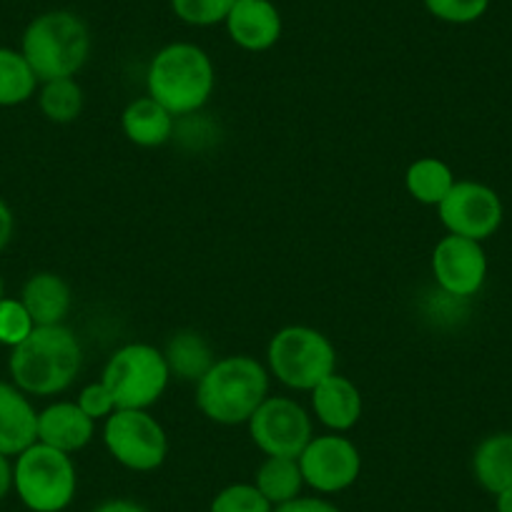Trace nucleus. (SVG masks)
Instances as JSON below:
<instances>
[{
	"instance_id": "nucleus-1",
	"label": "nucleus",
	"mask_w": 512,
	"mask_h": 512,
	"mask_svg": "<svg viewBox=\"0 0 512 512\" xmlns=\"http://www.w3.org/2000/svg\"><path fill=\"white\" fill-rule=\"evenodd\" d=\"M83 349L76 332L66 324L36 327L26 342L11 349L8 374L28 397H56L76 382Z\"/></svg>"
},
{
	"instance_id": "nucleus-2",
	"label": "nucleus",
	"mask_w": 512,
	"mask_h": 512,
	"mask_svg": "<svg viewBox=\"0 0 512 512\" xmlns=\"http://www.w3.org/2000/svg\"><path fill=\"white\" fill-rule=\"evenodd\" d=\"M269 379L272 374L256 357H221L196 382V407L216 425H246L269 397Z\"/></svg>"
},
{
	"instance_id": "nucleus-3",
	"label": "nucleus",
	"mask_w": 512,
	"mask_h": 512,
	"mask_svg": "<svg viewBox=\"0 0 512 512\" xmlns=\"http://www.w3.org/2000/svg\"><path fill=\"white\" fill-rule=\"evenodd\" d=\"M216 71L211 56L196 43L176 41L154 53L146 71V91L169 113L191 116L211 101Z\"/></svg>"
},
{
	"instance_id": "nucleus-4",
	"label": "nucleus",
	"mask_w": 512,
	"mask_h": 512,
	"mask_svg": "<svg viewBox=\"0 0 512 512\" xmlns=\"http://www.w3.org/2000/svg\"><path fill=\"white\" fill-rule=\"evenodd\" d=\"M21 53L41 83L76 78L91 56V31L73 11H46L23 31Z\"/></svg>"
},
{
	"instance_id": "nucleus-5",
	"label": "nucleus",
	"mask_w": 512,
	"mask_h": 512,
	"mask_svg": "<svg viewBox=\"0 0 512 512\" xmlns=\"http://www.w3.org/2000/svg\"><path fill=\"white\" fill-rule=\"evenodd\" d=\"M13 492L31 512H63L78 492L73 455L36 442L13 457Z\"/></svg>"
},
{
	"instance_id": "nucleus-6",
	"label": "nucleus",
	"mask_w": 512,
	"mask_h": 512,
	"mask_svg": "<svg viewBox=\"0 0 512 512\" xmlns=\"http://www.w3.org/2000/svg\"><path fill=\"white\" fill-rule=\"evenodd\" d=\"M267 369L289 390L312 392L322 379L337 372V349L319 329L289 324L269 339Z\"/></svg>"
},
{
	"instance_id": "nucleus-7",
	"label": "nucleus",
	"mask_w": 512,
	"mask_h": 512,
	"mask_svg": "<svg viewBox=\"0 0 512 512\" xmlns=\"http://www.w3.org/2000/svg\"><path fill=\"white\" fill-rule=\"evenodd\" d=\"M101 382L111 390L116 410H149L164 397L171 369L159 347L131 342L108 357Z\"/></svg>"
},
{
	"instance_id": "nucleus-8",
	"label": "nucleus",
	"mask_w": 512,
	"mask_h": 512,
	"mask_svg": "<svg viewBox=\"0 0 512 512\" xmlns=\"http://www.w3.org/2000/svg\"><path fill=\"white\" fill-rule=\"evenodd\" d=\"M108 455L131 472H154L169 457V435L149 410H116L103 420Z\"/></svg>"
},
{
	"instance_id": "nucleus-9",
	"label": "nucleus",
	"mask_w": 512,
	"mask_h": 512,
	"mask_svg": "<svg viewBox=\"0 0 512 512\" xmlns=\"http://www.w3.org/2000/svg\"><path fill=\"white\" fill-rule=\"evenodd\" d=\"M246 425L267 457H299L314 437L312 415L292 397H267Z\"/></svg>"
},
{
	"instance_id": "nucleus-10",
	"label": "nucleus",
	"mask_w": 512,
	"mask_h": 512,
	"mask_svg": "<svg viewBox=\"0 0 512 512\" xmlns=\"http://www.w3.org/2000/svg\"><path fill=\"white\" fill-rule=\"evenodd\" d=\"M297 460L302 467L304 485L312 487L317 495H339L362 475L359 447L342 432L312 437Z\"/></svg>"
},
{
	"instance_id": "nucleus-11",
	"label": "nucleus",
	"mask_w": 512,
	"mask_h": 512,
	"mask_svg": "<svg viewBox=\"0 0 512 512\" xmlns=\"http://www.w3.org/2000/svg\"><path fill=\"white\" fill-rule=\"evenodd\" d=\"M437 214L450 234L485 241L500 229L502 201L495 189L480 181H455L450 194L437 206Z\"/></svg>"
},
{
	"instance_id": "nucleus-12",
	"label": "nucleus",
	"mask_w": 512,
	"mask_h": 512,
	"mask_svg": "<svg viewBox=\"0 0 512 512\" xmlns=\"http://www.w3.org/2000/svg\"><path fill=\"white\" fill-rule=\"evenodd\" d=\"M432 277L447 297H475L487 279V256L482 241L455 234L437 241L432 249Z\"/></svg>"
},
{
	"instance_id": "nucleus-13",
	"label": "nucleus",
	"mask_w": 512,
	"mask_h": 512,
	"mask_svg": "<svg viewBox=\"0 0 512 512\" xmlns=\"http://www.w3.org/2000/svg\"><path fill=\"white\" fill-rule=\"evenodd\" d=\"M224 28L241 51L264 53L279 43L284 21L274 0H236Z\"/></svg>"
},
{
	"instance_id": "nucleus-14",
	"label": "nucleus",
	"mask_w": 512,
	"mask_h": 512,
	"mask_svg": "<svg viewBox=\"0 0 512 512\" xmlns=\"http://www.w3.org/2000/svg\"><path fill=\"white\" fill-rule=\"evenodd\" d=\"M38 442V410L13 382L0 379V455L18 457Z\"/></svg>"
},
{
	"instance_id": "nucleus-15",
	"label": "nucleus",
	"mask_w": 512,
	"mask_h": 512,
	"mask_svg": "<svg viewBox=\"0 0 512 512\" xmlns=\"http://www.w3.org/2000/svg\"><path fill=\"white\" fill-rule=\"evenodd\" d=\"M96 435V422L78 407V402H53L38 412V442L66 455H76L91 445Z\"/></svg>"
},
{
	"instance_id": "nucleus-16",
	"label": "nucleus",
	"mask_w": 512,
	"mask_h": 512,
	"mask_svg": "<svg viewBox=\"0 0 512 512\" xmlns=\"http://www.w3.org/2000/svg\"><path fill=\"white\" fill-rule=\"evenodd\" d=\"M314 417L329 432H349L362 420V392L357 384L342 374H329L312 392Z\"/></svg>"
},
{
	"instance_id": "nucleus-17",
	"label": "nucleus",
	"mask_w": 512,
	"mask_h": 512,
	"mask_svg": "<svg viewBox=\"0 0 512 512\" xmlns=\"http://www.w3.org/2000/svg\"><path fill=\"white\" fill-rule=\"evenodd\" d=\"M23 307L28 309L36 327H56L66 322L73 307L71 284L56 272H36L21 289Z\"/></svg>"
},
{
	"instance_id": "nucleus-18",
	"label": "nucleus",
	"mask_w": 512,
	"mask_h": 512,
	"mask_svg": "<svg viewBox=\"0 0 512 512\" xmlns=\"http://www.w3.org/2000/svg\"><path fill=\"white\" fill-rule=\"evenodd\" d=\"M121 128L131 144L141 149H159L169 144L176 128V116L146 93L134 98L121 113Z\"/></svg>"
},
{
	"instance_id": "nucleus-19",
	"label": "nucleus",
	"mask_w": 512,
	"mask_h": 512,
	"mask_svg": "<svg viewBox=\"0 0 512 512\" xmlns=\"http://www.w3.org/2000/svg\"><path fill=\"white\" fill-rule=\"evenodd\" d=\"M472 475L490 495L512 487V432L485 437L472 455Z\"/></svg>"
},
{
	"instance_id": "nucleus-20",
	"label": "nucleus",
	"mask_w": 512,
	"mask_h": 512,
	"mask_svg": "<svg viewBox=\"0 0 512 512\" xmlns=\"http://www.w3.org/2000/svg\"><path fill=\"white\" fill-rule=\"evenodd\" d=\"M166 364L171 369V377H179L184 382H199L206 372L211 369V364L216 362L214 352H211L209 342L201 337L199 332H191V329H184V332H176L174 337L169 339L164 349Z\"/></svg>"
},
{
	"instance_id": "nucleus-21",
	"label": "nucleus",
	"mask_w": 512,
	"mask_h": 512,
	"mask_svg": "<svg viewBox=\"0 0 512 512\" xmlns=\"http://www.w3.org/2000/svg\"><path fill=\"white\" fill-rule=\"evenodd\" d=\"M254 485L274 507L299 497L307 487L297 457H264L262 465L256 467Z\"/></svg>"
},
{
	"instance_id": "nucleus-22",
	"label": "nucleus",
	"mask_w": 512,
	"mask_h": 512,
	"mask_svg": "<svg viewBox=\"0 0 512 512\" xmlns=\"http://www.w3.org/2000/svg\"><path fill=\"white\" fill-rule=\"evenodd\" d=\"M455 181L457 179L450 166L442 159H435V156L412 161L405 174L407 194L422 206H440L442 199L455 186Z\"/></svg>"
},
{
	"instance_id": "nucleus-23",
	"label": "nucleus",
	"mask_w": 512,
	"mask_h": 512,
	"mask_svg": "<svg viewBox=\"0 0 512 512\" xmlns=\"http://www.w3.org/2000/svg\"><path fill=\"white\" fill-rule=\"evenodd\" d=\"M38 76L21 48L0 46V108H16L36 96Z\"/></svg>"
},
{
	"instance_id": "nucleus-24",
	"label": "nucleus",
	"mask_w": 512,
	"mask_h": 512,
	"mask_svg": "<svg viewBox=\"0 0 512 512\" xmlns=\"http://www.w3.org/2000/svg\"><path fill=\"white\" fill-rule=\"evenodd\" d=\"M38 108L51 123H73L83 111V88L78 86L76 78L41 83Z\"/></svg>"
},
{
	"instance_id": "nucleus-25",
	"label": "nucleus",
	"mask_w": 512,
	"mask_h": 512,
	"mask_svg": "<svg viewBox=\"0 0 512 512\" xmlns=\"http://www.w3.org/2000/svg\"><path fill=\"white\" fill-rule=\"evenodd\" d=\"M274 505L256 490L254 482H231L211 500L209 512H272Z\"/></svg>"
},
{
	"instance_id": "nucleus-26",
	"label": "nucleus",
	"mask_w": 512,
	"mask_h": 512,
	"mask_svg": "<svg viewBox=\"0 0 512 512\" xmlns=\"http://www.w3.org/2000/svg\"><path fill=\"white\" fill-rule=\"evenodd\" d=\"M236 0H169L171 11L186 26L211 28L226 21Z\"/></svg>"
},
{
	"instance_id": "nucleus-27",
	"label": "nucleus",
	"mask_w": 512,
	"mask_h": 512,
	"mask_svg": "<svg viewBox=\"0 0 512 512\" xmlns=\"http://www.w3.org/2000/svg\"><path fill=\"white\" fill-rule=\"evenodd\" d=\"M36 322L18 297H0V347H18L31 337Z\"/></svg>"
},
{
	"instance_id": "nucleus-28",
	"label": "nucleus",
	"mask_w": 512,
	"mask_h": 512,
	"mask_svg": "<svg viewBox=\"0 0 512 512\" xmlns=\"http://www.w3.org/2000/svg\"><path fill=\"white\" fill-rule=\"evenodd\" d=\"M432 18L452 26H467L480 21L490 8V0H422Z\"/></svg>"
},
{
	"instance_id": "nucleus-29",
	"label": "nucleus",
	"mask_w": 512,
	"mask_h": 512,
	"mask_svg": "<svg viewBox=\"0 0 512 512\" xmlns=\"http://www.w3.org/2000/svg\"><path fill=\"white\" fill-rule=\"evenodd\" d=\"M78 407L91 417L93 422L108 420V417L116 412V400H113L111 390H108L103 382H91L86 384L76 397Z\"/></svg>"
},
{
	"instance_id": "nucleus-30",
	"label": "nucleus",
	"mask_w": 512,
	"mask_h": 512,
	"mask_svg": "<svg viewBox=\"0 0 512 512\" xmlns=\"http://www.w3.org/2000/svg\"><path fill=\"white\" fill-rule=\"evenodd\" d=\"M272 512H342L332 500L322 495H299L294 500L284 502V505H277Z\"/></svg>"
},
{
	"instance_id": "nucleus-31",
	"label": "nucleus",
	"mask_w": 512,
	"mask_h": 512,
	"mask_svg": "<svg viewBox=\"0 0 512 512\" xmlns=\"http://www.w3.org/2000/svg\"><path fill=\"white\" fill-rule=\"evenodd\" d=\"M13 234H16V216H13V209L0 199V251L11 244Z\"/></svg>"
},
{
	"instance_id": "nucleus-32",
	"label": "nucleus",
	"mask_w": 512,
	"mask_h": 512,
	"mask_svg": "<svg viewBox=\"0 0 512 512\" xmlns=\"http://www.w3.org/2000/svg\"><path fill=\"white\" fill-rule=\"evenodd\" d=\"M93 512H149V507L136 500H126V497H113V500L101 502Z\"/></svg>"
},
{
	"instance_id": "nucleus-33",
	"label": "nucleus",
	"mask_w": 512,
	"mask_h": 512,
	"mask_svg": "<svg viewBox=\"0 0 512 512\" xmlns=\"http://www.w3.org/2000/svg\"><path fill=\"white\" fill-rule=\"evenodd\" d=\"M13 492V460L0 455V500H6Z\"/></svg>"
},
{
	"instance_id": "nucleus-34",
	"label": "nucleus",
	"mask_w": 512,
	"mask_h": 512,
	"mask_svg": "<svg viewBox=\"0 0 512 512\" xmlns=\"http://www.w3.org/2000/svg\"><path fill=\"white\" fill-rule=\"evenodd\" d=\"M495 510L497 512H512V487L502 490L495 495Z\"/></svg>"
},
{
	"instance_id": "nucleus-35",
	"label": "nucleus",
	"mask_w": 512,
	"mask_h": 512,
	"mask_svg": "<svg viewBox=\"0 0 512 512\" xmlns=\"http://www.w3.org/2000/svg\"><path fill=\"white\" fill-rule=\"evenodd\" d=\"M0 297H6V294H3V279H0Z\"/></svg>"
}]
</instances>
